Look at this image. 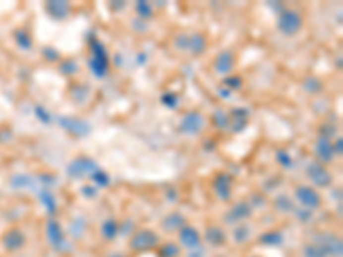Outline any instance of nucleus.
Segmentation results:
<instances>
[{
	"label": "nucleus",
	"instance_id": "1",
	"mask_svg": "<svg viewBox=\"0 0 343 257\" xmlns=\"http://www.w3.org/2000/svg\"><path fill=\"white\" fill-rule=\"evenodd\" d=\"M89 47H91V51H93V58L89 60V69H91V72L95 74L96 77L102 79V77L107 76L108 65H110L108 53H107L105 47L100 42H96V40H93V42L89 43Z\"/></svg>",
	"mask_w": 343,
	"mask_h": 257
},
{
	"label": "nucleus",
	"instance_id": "2",
	"mask_svg": "<svg viewBox=\"0 0 343 257\" xmlns=\"http://www.w3.org/2000/svg\"><path fill=\"white\" fill-rule=\"evenodd\" d=\"M304 19L297 10L293 9H283L278 17V29L285 36H293L302 29Z\"/></svg>",
	"mask_w": 343,
	"mask_h": 257
},
{
	"label": "nucleus",
	"instance_id": "3",
	"mask_svg": "<svg viewBox=\"0 0 343 257\" xmlns=\"http://www.w3.org/2000/svg\"><path fill=\"white\" fill-rule=\"evenodd\" d=\"M295 197L302 206H304V209H318L323 203L318 191L309 187V185H299V187H295Z\"/></svg>",
	"mask_w": 343,
	"mask_h": 257
},
{
	"label": "nucleus",
	"instance_id": "4",
	"mask_svg": "<svg viewBox=\"0 0 343 257\" xmlns=\"http://www.w3.org/2000/svg\"><path fill=\"white\" fill-rule=\"evenodd\" d=\"M158 235L151 230H141L136 235L130 238V249L136 252H143V251H150V249H155L158 245Z\"/></svg>",
	"mask_w": 343,
	"mask_h": 257
},
{
	"label": "nucleus",
	"instance_id": "5",
	"mask_svg": "<svg viewBox=\"0 0 343 257\" xmlns=\"http://www.w3.org/2000/svg\"><path fill=\"white\" fill-rule=\"evenodd\" d=\"M307 177L312 180V184L318 185V187H328V185L331 184V180H333V177H331V173L326 170V166L323 165V163H311V165L307 166Z\"/></svg>",
	"mask_w": 343,
	"mask_h": 257
},
{
	"label": "nucleus",
	"instance_id": "6",
	"mask_svg": "<svg viewBox=\"0 0 343 257\" xmlns=\"http://www.w3.org/2000/svg\"><path fill=\"white\" fill-rule=\"evenodd\" d=\"M58 124H60L62 129H65L67 132H70L72 136L77 137H84L89 134V124L86 120H81V118H74V117H60L58 118Z\"/></svg>",
	"mask_w": 343,
	"mask_h": 257
},
{
	"label": "nucleus",
	"instance_id": "7",
	"mask_svg": "<svg viewBox=\"0 0 343 257\" xmlns=\"http://www.w3.org/2000/svg\"><path fill=\"white\" fill-rule=\"evenodd\" d=\"M204 125V117L199 111H189L180 122V130L187 136H196L203 130Z\"/></svg>",
	"mask_w": 343,
	"mask_h": 257
},
{
	"label": "nucleus",
	"instance_id": "8",
	"mask_svg": "<svg viewBox=\"0 0 343 257\" xmlns=\"http://www.w3.org/2000/svg\"><path fill=\"white\" fill-rule=\"evenodd\" d=\"M95 170H96V163L93 161V159L81 156V158H76L72 163H70L69 168H67V173H69L70 177L79 178V177H84V175H88V173H93Z\"/></svg>",
	"mask_w": 343,
	"mask_h": 257
},
{
	"label": "nucleus",
	"instance_id": "9",
	"mask_svg": "<svg viewBox=\"0 0 343 257\" xmlns=\"http://www.w3.org/2000/svg\"><path fill=\"white\" fill-rule=\"evenodd\" d=\"M213 191L218 196V199L222 201L230 199V194H232V177L227 173H218L213 180Z\"/></svg>",
	"mask_w": 343,
	"mask_h": 257
},
{
	"label": "nucleus",
	"instance_id": "10",
	"mask_svg": "<svg viewBox=\"0 0 343 257\" xmlns=\"http://www.w3.org/2000/svg\"><path fill=\"white\" fill-rule=\"evenodd\" d=\"M314 151H316V156L321 163H330L333 161L335 158V151H333V144L328 137L321 136L318 141H316V146H314Z\"/></svg>",
	"mask_w": 343,
	"mask_h": 257
},
{
	"label": "nucleus",
	"instance_id": "11",
	"mask_svg": "<svg viewBox=\"0 0 343 257\" xmlns=\"http://www.w3.org/2000/svg\"><path fill=\"white\" fill-rule=\"evenodd\" d=\"M24 244H26V235L17 228L9 230V232L5 233V237H3V247L10 252L19 251V249L24 247Z\"/></svg>",
	"mask_w": 343,
	"mask_h": 257
},
{
	"label": "nucleus",
	"instance_id": "12",
	"mask_svg": "<svg viewBox=\"0 0 343 257\" xmlns=\"http://www.w3.org/2000/svg\"><path fill=\"white\" fill-rule=\"evenodd\" d=\"M178 238H180V244L184 245L185 249H191V251L197 249L201 244V235L194 226H184V228L180 230Z\"/></svg>",
	"mask_w": 343,
	"mask_h": 257
},
{
	"label": "nucleus",
	"instance_id": "13",
	"mask_svg": "<svg viewBox=\"0 0 343 257\" xmlns=\"http://www.w3.org/2000/svg\"><path fill=\"white\" fill-rule=\"evenodd\" d=\"M235 67V57L232 51H222L215 60V70L218 74H230Z\"/></svg>",
	"mask_w": 343,
	"mask_h": 257
},
{
	"label": "nucleus",
	"instance_id": "14",
	"mask_svg": "<svg viewBox=\"0 0 343 257\" xmlns=\"http://www.w3.org/2000/svg\"><path fill=\"white\" fill-rule=\"evenodd\" d=\"M47 12L54 19H65L70 14V3L62 2V0H52V2L47 3Z\"/></svg>",
	"mask_w": 343,
	"mask_h": 257
},
{
	"label": "nucleus",
	"instance_id": "15",
	"mask_svg": "<svg viewBox=\"0 0 343 257\" xmlns=\"http://www.w3.org/2000/svg\"><path fill=\"white\" fill-rule=\"evenodd\" d=\"M47 237H48V242L52 245H60L64 242V230H62L60 223L55 221V219H50L47 225Z\"/></svg>",
	"mask_w": 343,
	"mask_h": 257
},
{
	"label": "nucleus",
	"instance_id": "16",
	"mask_svg": "<svg viewBox=\"0 0 343 257\" xmlns=\"http://www.w3.org/2000/svg\"><path fill=\"white\" fill-rule=\"evenodd\" d=\"M251 213H252L251 206H249L247 203H240V204H237L235 207H232V211L227 214V221L229 223L244 221V219H247L249 216H251Z\"/></svg>",
	"mask_w": 343,
	"mask_h": 257
},
{
	"label": "nucleus",
	"instance_id": "17",
	"mask_svg": "<svg viewBox=\"0 0 343 257\" xmlns=\"http://www.w3.org/2000/svg\"><path fill=\"white\" fill-rule=\"evenodd\" d=\"M184 226H185V218L178 213H172L163 219V228H165L167 232H175V230L180 232Z\"/></svg>",
	"mask_w": 343,
	"mask_h": 257
},
{
	"label": "nucleus",
	"instance_id": "18",
	"mask_svg": "<svg viewBox=\"0 0 343 257\" xmlns=\"http://www.w3.org/2000/svg\"><path fill=\"white\" fill-rule=\"evenodd\" d=\"M206 240L210 242V244H213V245H222L223 242L227 240L225 232H223L220 226H210V228H208V232H206Z\"/></svg>",
	"mask_w": 343,
	"mask_h": 257
},
{
	"label": "nucleus",
	"instance_id": "19",
	"mask_svg": "<svg viewBox=\"0 0 343 257\" xmlns=\"http://www.w3.org/2000/svg\"><path fill=\"white\" fill-rule=\"evenodd\" d=\"M189 50L192 51L194 55L197 53H203L204 50H206V38H204L203 35H192L191 38H189Z\"/></svg>",
	"mask_w": 343,
	"mask_h": 257
},
{
	"label": "nucleus",
	"instance_id": "20",
	"mask_svg": "<svg viewBox=\"0 0 343 257\" xmlns=\"http://www.w3.org/2000/svg\"><path fill=\"white\" fill-rule=\"evenodd\" d=\"M118 233V223L115 219H107L102 225V235L107 238V240H114Z\"/></svg>",
	"mask_w": 343,
	"mask_h": 257
},
{
	"label": "nucleus",
	"instance_id": "21",
	"mask_svg": "<svg viewBox=\"0 0 343 257\" xmlns=\"http://www.w3.org/2000/svg\"><path fill=\"white\" fill-rule=\"evenodd\" d=\"M40 199H42V203L47 206V211L50 214H54L55 211H57V201H55V197L52 192H47V191L40 192Z\"/></svg>",
	"mask_w": 343,
	"mask_h": 257
},
{
	"label": "nucleus",
	"instance_id": "22",
	"mask_svg": "<svg viewBox=\"0 0 343 257\" xmlns=\"http://www.w3.org/2000/svg\"><path fill=\"white\" fill-rule=\"evenodd\" d=\"M16 42L22 50H29V48H31V36H29V33L24 31V29H19V31L16 33Z\"/></svg>",
	"mask_w": 343,
	"mask_h": 257
},
{
	"label": "nucleus",
	"instance_id": "23",
	"mask_svg": "<svg viewBox=\"0 0 343 257\" xmlns=\"http://www.w3.org/2000/svg\"><path fill=\"white\" fill-rule=\"evenodd\" d=\"M213 120L215 124L218 125L220 129H229L230 127V120H229V115L225 113L223 110H216L213 115Z\"/></svg>",
	"mask_w": 343,
	"mask_h": 257
},
{
	"label": "nucleus",
	"instance_id": "24",
	"mask_svg": "<svg viewBox=\"0 0 343 257\" xmlns=\"http://www.w3.org/2000/svg\"><path fill=\"white\" fill-rule=\"evenodd\" d=\"M261 242L268 245H278L283 242V237H282V233H278V232H270V233H264V235L261 237Z\"/></svg>",
	"mask_w": 343,
	"mask_h": 257
},
{
	"label": "nucleus",
	"instance_id": "25",
	"mask_svg": "<svg viewBox=\"0 0 343 257\" xmlns=\"http://www.w3.org/2000/svg\"><path fill=\"white\" fill-rule=\"evenodd\" d=\"M91 180H95L96 184L102 185V187H108V184H110V178H108V175L105 173V171L100 170V168H96L91 173Z\"/></svg>",
	"mask_w": 343,
	"mask_h": 257
},
{
	"label": "nucleus",
	"instance_id": "26",
	"mask_svg": "<svg viewBox=\"0 0 343 257\" xmlns=\"http://www.w3.org/2000/svg\"><path fill=\"white\" fill-rule=\"evenodd\" d=\"M304 257H328V256L323 251V247H319V245H305Z\"/></svg>",
	"mask_w": 343,
	"mask_h": 257
},
{
	"label": "nucleus",
	"instance_id": "27",
	"mask_svg": "<svg viewBox=\"0 0 343 257\" xmlns=\"http://www.w3.org/2000/svg\"><path fill=\"white\" fill-rule=\"evenodd\" d=\"M178 254H180V249L175 244H167L160 249V256L162 257H178Z\"/></svg>",
	"mask_w": 343,
	"mask_h": 257
},
{
	"label": "nucleus",
	"instance_id": "28",
	"mask_svg": "<svg viewBox=\"0 0 343 257\" xmlns=\"http://www.w3.org/2000/svg\"><path fill=\"white\" fill-rule=\"evenodd\" d=\"M77 64L74 60H64L60 64V74H64V76H74V74L77 72Z\"/></svg>",
	"mask_w": 343,
	"mask_h": 257
},
{
	"label": "nucleus",
	"instance_id": "29",
	"mask_svg": "<svg viewBox=\"0 0 343 257\" xmlns=\"http://www.w3.org/2000/svg\"><path fill=\"white\" fill-rule=\"evenodd\" d=\"M136 10H137V14H139L141 17H146V19H150V17L153 16V9H151V5L148 2H137L136 3Z\"/></svg>",
	"mask_w": 343,
	"mask_h": 257
},
{
	"label": "nucleus",
	"instance_id": "30",
	"mask_svg": "<svg viewBox=\"0 0 343 257\" xmlns=\"http://www.w3.org/2000/svg\"><path fill=\"white\" fill-rule=\"evenodd\" d=\"M162 103L165 106L169 108H177L178 106V98L175 93H165V95L162 96Z\"/></svg>",
	"mask_w": 343,
	"mask_h": 257
},
{
	"label": "nucleus",
	"instance_id": "31",
	"mask_svg": "<svg viewBox=\"0 0 343 257\" xmlns=\"http://www.w3.org/2000/svg\"><path fill=\"white\" fill-rule=\"evenodd\" d=\"M277 159L282 163V166H285V168H292V158H290V154L286 151H278Z\"/></svg>",
	"mask_w": 343,
	"mask_h": 257
},
{
	"label": "nucleus",
	"instance_id": "32",
	"mask_svg": "<svg viewBox=\"0 0 343 257\" xmlns=\"http://www.w3.org/2000/svg\"><path fill=\"white\" fill-rule=\"evenodd\" d=\"M35 115L36 117L40 118V120L43 122V124H50V120H52V117H50V113H48L47 110H45L43 106H35Z\"/></svg>",
	"mask_w": 343,
	"mask_h": 257
},
{
	"label": "nucleus",
	"instance_id": "33",
	"mask_svg": "<svg viewBox=\"0 0 343 257\" xmlns=\"http://www.w3.org/2000/svg\"><path fill=\"white\" fill-rule=\"evenodd\" d=\"M249 228L247 226H240V228H237L235 230V240L237 242H245L249 238Z\"/></svg>",
	"mask_w": 343,
	"mask_h": 257
},
{
	"label": "nucleus",
	"instance_id": "34",
	"mask_svg": "<svg viewBox=\"0 0 343 257\" xmlns=\"http://www.w3.org/2000/svg\"><path fill=\"white\" fill-rule=\"evenodd\" d=\"M225 86H229V88L232 89H237L242 86V79L238 76H232V77H227L225 79Z\"/></svg>",
	"mask_w": 343,
	"mask_h": 257
},
{
	"label": "nucleus",
	"instance_id": "35",
	"mask_svg": "<svg viewBox=\"0 0 343 257\" xmlns=\"http://www.w3.org/2000/svg\"><path fill=\"white\" fill-rule=\"evenodd\" d=\"M333 151H335V154H342V139L340 137H338L337 144L333 146Z\"/></svg>",
	"mask_w": 343,
	"mask_h": 257
},
{
	"label": "nucleus",
	"instance_id": "36",
	"mask_svg": "<svg viewBox=\"0 0 343 257\" xmlns=\"http://www.w3.org/2000/svg\"><path fill=\"white\" fill-rule=\"evenodd\" d=\"M83 192H88L86 194V197H95V189H89V187H84Z\"/></svg>",
	"mask_w": 343,
	"mask_h": 257
}]
</instances>
